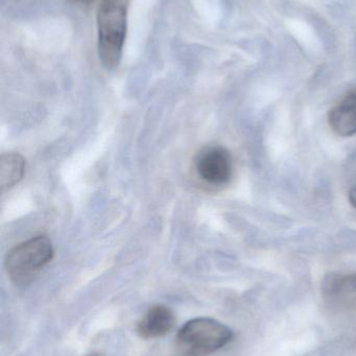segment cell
Returning <instances> with one entry per match:
<instances>
[{
    "label": "cell",
    "mask_w": 356,
    "mask_h": 356,
    "mask_svg": "<svg viewBox=\"0 0 356 356\" xmlns=\"http://www.w3.org/2000/svg\"><path fill=\"white\" fill-rule=\"evenodd\" d=\"M131 0H102L96 14L98 50L105 68H116L127 37V13Z\"/></svg>",
    "instance_id": "1"
},
{
    "label": "cell",
    "mask_w": 356,
    "mask_h": 356,
    "mask_svg": "<svg viewBox=\"0 0 356 356\" xmlns=\"http://www.w3.org/2000/svg\"><path fill=\"white\" fill-rule=\"evenodd\" d=\"M232 330L210 318H196L178 332V349L183 356H206L217 353L232 340Z\"/></svg>",
    "instance_id": "2"
},
{
    "label": "cell",
    "mask_w": 356,
    "mask_h": 356,
    "mask_svg": "<svg viewBox=\"0 0 356 356\" xmlns=\"http://www.w3.org/2000/svg\"><path fill=\"white\" fill-rule=\"evenodd\" d=\"M52 257V241L47 236H39L12 249L6 255L4 266L13 280L21 282L47 265Z\"/></svg>",
    "instance_id": "3"
},
{
    "label": "cell",
    "mask_w": 356,
    "mask_h": 356,
    "mask_svg": "<svg viewBox=\"0 0 356 356\" xmlns=\"http://www.w3.org/2000/svg\"><path fill=\"white\" fill-rule=\"evenodd\" d=\"M196 168L207 184L224 186L232 177L231 156L227 149L219 146L205 148L196 156Z\"/></svg>",
    "instance_id": "4"
},
{
    "label": "cell",
    "mask_w": 356,
    "mask_h": 356,
    "mask_svg": "<svg viewBox=\"0 0 356 356\" xmlns=\"http://www.w3.org/2000/svg\"><path fill=\"white\" fill-rule=\"evenodd\" d=\"M324 299L332 307L349 309L356 305V273H330L322 284Z\"/></svg>",
    "instance_id": "5"
},
{
    "label": "cell",
    "mask_w": 356,
    "mask_h": 356,
    "mask_svg": "<svg viewBox=\"0 0 356 356\" xmlns=\"http://www.w3.org/2000/svg\"><path fill=\"white\" fill-rule=\"evenodd\" d=\"M328 123L332 131L340 137L355 135L356 88L330 111Z\"/></svg>",
    "instance_id": "6"
},
{
    "label": "cell",
    "mask_w": 356,
    "mask_h": 356,
    "mask_svg": "<svg viewBox=\"0 0 356 356\" xmlns=\"http://www.w3.org/2000/svg\"><path fill=\"white\" fill-rule=\"evenodd\" d=\"M175 323V314L169 307L155 305L148 309L144 319L138 324V334L146 340L161 338L173 330Z\"/></svg>",
    "instance_id": "7"
},
{
    "label": "cell",
    "mask_w": 356,
    "mask_h": 356,
    "mask_svg": "<svg viewBox=\"0 0 356 356\" xmlns=\"http://www.w3.org/2000/svg\"><path fill=\"white\" fill-rule=\"evenodd\" d=\"M25 163L18 154H4L0 158V188L2 191L18 184L24 175Z\"/></svg>",
    "instance_id": "8"
},
{
    "label": "cell",
    "mask_w": 356,
    "mask_h": 356,
    "mask_svg": "<svg viewBox=\"0 0 356 356\" xmlns=\"http://www.w3.org/2000/svg\"><path fill=\"white\" fill-rule=\"evenodd\" d=\"M349 201L351 204L356 209V188H353V190L349 192Z\"/></svg>",
    "instance_id": "9"
},
{
    "label": "cell",
    "mask_w": 356,
    "mask_h": 356,
    "mask_svg": "<svg viewBox=\"0 0 356 356\" xmlns=\"http://www.w3.org/2000/svg\"><path fill=\"white\" fill-rule=\"evenodd\" d=\"M71 1L75 2V3L79 4H89L93 2L94 0H71Z\"/></svg>",
    "instance_id": "10"
},
{
    "label": "cell",
    "mask_w": 356,
    "mask_h": 356,
    "mask_svg": "<svg viewBox=\"0 0 356 356\" xmlns=\"http://www.w3.org/2000/svg\"><path fill=\"white\" fill-rule=\"evenodd\" d=\"M87 356H105V355H102V353H91V355H89Z\"/></svg>",
    "instance_id": "11"
}]
</instances>
